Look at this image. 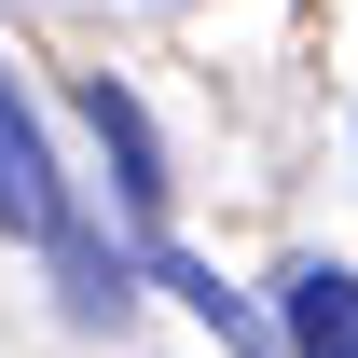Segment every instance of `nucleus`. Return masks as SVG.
I'll use <instances>...</instances> for the list:
<instances>
[{"label": "nucleus", "mask_w": 358, "mask_h": 358, "mask_svg": "<svg viewBox=\"0 0 358 358\" xmlns=\"http://www.w3.org/2000/svg\"><path fill=\"white\" fill-rule=\"evenodd\" d=\"M83 124H96V152H110V193H124V221H166V138H152V110H138L110 69H83Z\"/></svg>", "instance_id": "1"}, {"label": "nucleus", "mask_w": 358, "mask_h": 358, "mask_svg": "<svg viewBox=\"0 0 358 358\" xmlns=\"http://www.w3.org/2000/svg\"><path fill=\"white\" fill-rule=\"evenodd\" d=\"M0 234H28V248H55V234H69L55 152H42V124H28V96H14V83H0Z\"/></svg>", "instance_id": "2"}, {"label": "nucleus", "mask_w": 358, "mask_h": 358, "mask_svg": "<svg viewBox=\"0 0 358 358\" xmlns=\"http://www.w3.org/2000/svg\"><path fill=\"white\" fill-rule=\"evenodd\" d=\"M275 345L289 358H358V262H289L275 275Z\"/></svg>", "instance_id": "3"}, {"label": "nucleus", "mask_w": 358, "mask_h": 358, "mask_svg": "<svg viewBox=\"0 0 358 358\" xmlns=\"http://www.w3.org/2000/svg\"><path fill=\"white\" fill-rule=\"evenodd\" d=\"M152 275H166V289H179L193 317H207V331H221L234 358H262V345H275V317L248 303V289H221V262H193V248H152Z\"/></svg>", "instance_id": "4"}]
</instances>
